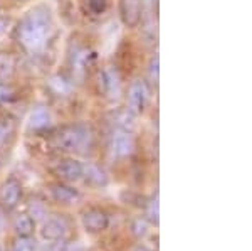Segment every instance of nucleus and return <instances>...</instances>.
Wrapping results in <instances>:
<instances>
[{"instance_id":"obj_1","label":"nucleus","mask_w":252,"mask_h":251,"mask_svg":"<svg viewBox=\"0 0 252 251\" xmlns=\"http://www.w3.org/2000/svg\"><path fill=\"white\" fill-rule=\"evenodd\" d=\"M52 29V15L49 7L35 5L24 14V17L14 27V40L29 54L42 51Z\"/></svg>"},{"instance_id":"obj_2","label":"nucleus","mask_w":252,"mask_h":251,"mask_svg":"<svg viewBox=\"0 0 252 251\" xmlns=\"http://www.w3.org/2000/svg\"><path fill=\"white\" fill-rule=\"evenodd\" d=\"M54 145L59 150L84 152L93 147V132L88 125L76 123L63 127L54 135Z\"/></svg>"},{"instance_id":"obj_3","label":"nucleus","mask_w":252,"mask_h":251,"mask_svg":"<svg viewBox=\"0 0 252 251\" xmlns=\"http://www.w3.org/2000/svg\"><path fill=\"white\" fill-rule=\"evenodd\" d=\"M22 184L15 177H9L0 184V209L3 213L14 211L19 206L20 199H22Z\"/></svg>"},{"instance_id":"obj_4","label":"nucleus","mask_w":252,"mask_h":251,"mask_svg":"<svg viewBox=\"0 0 252 251\" xmlns=\"http://www.w3.org/2000/svg\"><path fill=\"white\" fill-rule=\"evenodd\" d=\"M150 100V86L148 81L138 78L135 81H131L128 90V110L133 115H140L145 111L146 105Z\"/></svg>"},{"instance_id":"obj_5","label":"nucleus","mask_w":252,"mask_h":251,"mask_svg":"<svg viewBox=\"0 0 252 251\" xmlns=\"http://www.w3.org/2000/svg\"><path fill=\"white\" fill-rule=\"evenodd\" d=\"M81 222H83L84 229L91 234L103 233L109 226V216L104 209L101 208H89L81 216Z\"/></svg>"},{"instance_id":"obj_6","label":"nucleus","mask_w":252,"mask_h":251,"mask_svg":"<svg viewBox=\"0 0 252 251\" xmlns=\"http://www.w3.org/2000/svg\"><path fill=\"white\" fill-rule=\"evenodd\" d=\"M120 17L128 29H135L143 20V0H120Z\"/></svg>"},{"instance_id":"obj_7","label":"nucleus","mask_w":252,"mask_h":251,"mask_svg":"<svg viewBox=\"0 0 252 251\" xmlns=\"http://www.w3.org/2000/svg\"><path fill=\"white\" fill-rule=\"evenodd\" d=\"M111 150L118 159H126L135 152V139L129 130L115 128L111 135Z\"/></svg>"},{"instance_id":"obj_8","label":"nucleus","mask_w":252,"mask_h":251,"mask_svg":"<svg viewBox=\"0 0 252 251\" xmlns=\"http://www.w3.org/2000/svg\"><path fill=\"white\" fill-rule=\"evenodd\" d=\"M83 171H84V165L76 159L61 160L59 164L52 169L54 176L58 177L61 182H76V180L83 179Z\"/></svg>"},{"instance_id":"obj_9","label":"nucleus","mask_w":252,"mask_h":251,"mask_svg":"<svg viewBox=\"0 0 252 251\" xmlns=\"http://www.w3.org/2000/svg\"><path fill=\"white\" fill-rule=\"evenodd\" d=\"M67 229H69V224L63 216H52L44 221L42 231L40 233H42L44 240L56 243V241L64 240V236L67 234Z\"/></svg>"},{"instance_id":"obj_10","label":"nucleus","mask_w":252,"mask_h":251,"mask_svg":"<svg viewBox=\"0 0 252 251\" xmlns=\"http://www.w3.org/2000/svg\"><path fill=\"white\" fill-rule=\"evenodd\" d=\"M99 83L103 86V95L111 98H118L121 95V78L115 66H108L106 70L101 71Z\"/></svg>"},{"instance_id":"obj_11","label":"nucleus","mask_w":252,"mask_h":251,"mask_svg":"<svg viewBox=\"0 0 252 251\" xmlns=\"http://www.w3.org/2000/svg\"><path fill=\"white\" fill-rule=\"evenodd\" d=\"M49 192H51V197L59 204H74L81 199V194L78 189L71 187V185L64 184V182H54V184L49 185Z\"/></svg>"},{"instance_id":"obj_12","label":"nucleus","mask_w":252,"mask_h":251,"mask_svg":"<svg viewBox=\"0 0 252 251\" xmlns=\"http://www.w3.org/2000/svg\"><path fill=\"white\" fill-rule=\"evenodd\" d=\"M83 177H84V182L94 189H103L109 184V177L106 171H104L101 165H96V164L84 165Z\"/></svg>"},{"instance_id":"obj_13","label":"nucleus","mask_w":252,"mask_h":251,"mask_svg":"<svg viewBox=\"0 0 252 251\" xmlns=\"http://www.w3.org/2000/svg\"><path fill=\"white\" fill-rule=\"evenodd\" d=\"M51 125V113L46 107H37L31 113L29 118V128L34 132H42Z\"/></svg>"},{"instance_id":"obj_14","label":"nucleus","mask_w":252,"mask_h":251,"mask_svg":"<svg viewBox=\"0 0 252 251\" xmlns=\"http://www.w3.org/2000/svg\"><path fill=\"white\" fill-rule=\"evenodd\" d=\"M35 229V219L29 214H19L14 219V231L19 238H31Z\"/></svg>"},{"instance_id":"obj_15","label":"nucleus","mask_w":252,"mask_h":251,"mask_svg":"<svg viewBox=\"0 0 252 251\" xmlns=\"http://www.w3.org/2000/svg\"><path fill=\"white\" fill-rule=\"evenodd\" d=\"M15 72V59L10 54L0 52V81H9Z\"/></svg>"},{"instance_id":"obj_16","label":"nucleus","mask_w":252,"mask_h":251,"mask_svg":"<svg viewBox=\"0 0 252 251\" xmlns=\"http://www.w3.org/2000/svg\"><path fill=\"white\" fill-rule=\"evenodd\" d=\"M15 133V121L12 118H0V148L5 147L14 139Z\"/></svg>"},{"instance_id":"obj_17","label":"nucleus","mask_w":252,"mask_h":251,"mask_svg":"<svg viewBox=\"0 0 252 251\" xmlns=\"http://www.w3.org/2000/svg\"><path fill=\"white\" fill-rule=\"evenodd\" d=\"M15 98H17L15 88L9 81H0V107H7V105L14 103Z\"/></svg>"},{"instance_id":"obj_18","label":"nucleus","mask_w":252,"mask_h":251,"mask_svg":"<svg viewBox=\"0 0 252 251\" xmlns=\"http://www.w3.org/2000/svg\"><path fill=\"white\" fill-rule=\"evenodd\" d=\"M148 224L150 222L146 221L145 216H138L135 217V219H131V222H129V231H131V234L135 238H143L146 233H148Z\"/></svg>"},{"instance_id":"obj_19","label":"nucleus","mask_w":252,"mask_h":251,"mask_svg":"<svg viewBox=\"0 0 252 251\" xmlns=\"http://www.w3.org/2000/svg\"><path fill=\"white\" fill-rule=\"evenodd\" d=\"M145 217H146V221L152 222V224H158V199H157V197L146 201Z\"/></svg>"},{"instance_id":"obj_20","label":"nucleus","mask_w":252,"mask_h":251,"mask_svg":"<svg viewBox=\"0 0 252 251\" xmlns=\"http://www.w3.org/2000/svg\"><path fill=\"white\" fill-rule=\"evenodd\" d=\"M29 216L32 219H39V217L46 216V206H44L42 201L39 199H32L29 204Z\"/></svg>"},{"instance_id":"obj_21","label":"nucleus","mask_w":252,"mask_h":251,"mask_svg":"<svg viewBox=\"0 0 252 251\" xmlns=\"http://www.w3.org/2000/svg\"><path fill=\"white\" fill-rule=\"evenodd\" d=\"M89 10H91V14L94 15H103L106 14L108 7H109V2L108 0H86Z\"/></svg>"},{"instance_id":"obj_22","label":"nucleus","mask_w":252,"mask_h":251,"mask_svg":"<svg viewBox=\"0 0 252 251\" xmlns=\"http://www.w3.org/2000/svg\"><path fill=\"white\" fill-rule=\"evenodd\" d=\"M121 199H123L126 204L136 206V208H145V204H146V201L141 196H138V194H133V192H126V191L121 194Z\"/></svg>"},{"instance_id":"obj_23","label":"nucleus","mask_w":252,"mask_h":251,"mask_svg":"<svg viewBox=\"0 0 252 251\" xmlns=\"http://www.w3.org/2000/svg\"><path fill=\"white\" fill-rule=\"evenodd\" d=\"M10 251H35V243L31 238H19V241L14 243Z\"/></svg>"},{"instance_id":"obj_24","label":"nucleus","mask_w":252,"mask_h":251,"mask_svg":"<svg viewBox=\"0 0 252 251\" xmlns=\"http://www.w3.org/2000/svg\"><path fill=\"white\" fill-rule=\"evenodd\" d=\"M150 78L155 81V84L158 83V56H155L150 63Z\"/></svg>"},{"instance_id":"obj_25","label":"nucleus","mask_w":252,"mask_h":251,"mask_svg":"<svg viewBox=\"0 0 252 251\" xmlns=\"http://www.w3.org/2000/svg\"><path fill=\"white\" fill-rule=\"evenodd\" d=\"M133 251H152V250H148L143 245H138V246H135V250H133Z\"/></svg>"},{"instance_id":"obj_26","label":"nucleus","mask_w":252,"mask_h":251,"mask_svg":"<svg viewBox=\"0 0 252 251\" xmlns=\"http://www.w3.org/2000/svg\"><path fill=\"white\" fill-rule=\"evenodd\" d=\"M19 2H22V0H19Z\"/></svg>"},{"instance_id":"obj_27","label":"nucleus","mask_w":252,"mask_h":251,"mask_svg":"<svg viewBox=\"0 0 252 251\" xmlns=\"http://www.w3.org/2000/svg\"><path fill=\"white\" fill-rule=\"evenodd\" d=\"M0 251H2V250H0Z\"/></svg>"}]
</instances>
